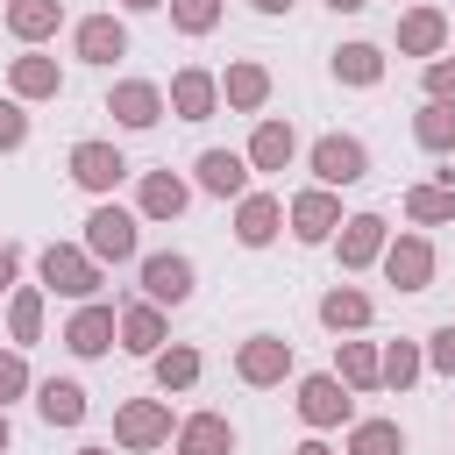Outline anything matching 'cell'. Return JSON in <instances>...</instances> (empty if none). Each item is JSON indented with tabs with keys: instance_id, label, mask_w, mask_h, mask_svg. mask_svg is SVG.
Returning <instances> with one entry per match:
<instances>
[{
	"instance_id": "cell-1",
	"label": "cell",
	"mask_w": 455,
	"mask_h": 455,
	"mask_svg": "<svg viewBox=\"0 0 455 455\" xmlns=\"http://www.w3.org/2000/svg\"><path fill=\"white\" fill-rule=\"evenodd\" d=\"M43 284L64 291V299H92V291H100V256H92V249L50 242V249H43Z\"/></svg>"
},
{
	"instance_id": "cell-2",
	"label": "cell",
	"mask_w": 455,
	"mask_h": 455,
	"mask_svg": "<svg viewBox=\"0 0 455 455\" xmlns=\"http://www.w3.org/2000/svg\"><path fill=\"white\" fill-rule=\"evenodd\" d=\"M313 171H320V185H355L370 171V156H363L355 135H320L313 142Z\"/></svg>"
},
{
	"instance_id": "cell-3",
	"label": "cell",
	"mask_w": 455,
	"mask_h": 455,
	"mask_svg": "<svg viewBox=\"0 0 455 455\" xmlns=\"http://www.w3.org/2000/svg\"><path fill=\"white\" fill-rule=\"evenodd\" d=\"M85 249H92L100 263H128V256H135V220H128L121 206H100V213L85 220Z\"/></svg>"
},
{
	"instance_id": "cell-4",
	"label": "cell",
	"mask_w": 455,
	"mask_h": 455,
	"mask_svg": "<svg viewBox=\"0 0 455 455\" xmlns=\"http://www.w3.org/2000/svg\"><path fill=\"white\" fill-rule=\"evenodd\" d=\"M235 370H242V384H284V370H291V341H277V334H249L242 355H235Z\"/></svg>"
},
{
	"instance_id": "cell-5",
	"label": "cell",
	"mask_w": 455,
	"mask_h": 455,
	"mask_svg": "<svg viewBox=\"0 0 455 455\" xmlns=\"http://www.w3.org/2000/svg\"><path fill=\"white\" fill-rule=\"evenodd\" d=\"M114 441L121 448H156V441H171V412L156 398H135V405L114 412Z\"/></svg>"
},
{
	"instance_id": "cell-6",
	"label": "cell",
	"mask_w": 455,
	"mask_h": 455,
	"mask_svg": "<svg viewBox=\"0 0 455 455\" xmlns=\"http://www.w3.org/2000/svg\"><path fill=\"white\" fill-rule=\"evenodd\" d=\"M71 178H78L85 192H114V185L128 178V164H121L114 142H78V149H71Z\"/></svg>"
},
{
	"instance_id": "cell-7",
	"label": "cell",
	"mask_w": 455,
	"mask_h": 455,
	"mask_svg": "<svg viewBox=\"0 0 455 455\" xmlns=\"http://www.w3.org/2000/svg\"><path fill=\"white\" fill-rule=\"evenodd\" d=\"M384 277H391L398 291H427V277H434V249H427L419 235H398V242L384 249Z\"/></svg>"
},
{
	"instance_id": "cell-8",
	"label": "cell",
	"mask_w": 455,
	"mask_h": 455,
	"mask_svg": "<svg viewBox=\"0 0 455 455\" xmlns=\"http://www.w3.org/2000/svg\"><path fill=\"white\" fill-rule=\"evenodd\" d=\"M142 291H149V306H185L192 299V263L185 256H142Z\"/></svg>"
},
{
	"instance_id": "cell-9",
	"label": "cell",
	"mask_w": 455,
	"mask_h": 455,
	"mask_svg": "<svg viewBox=\"0 0 455 455\" xmlns=\"http://www.w3.org/2000/svg\"><path fill=\"white\" fill-rule=\"evenodd\" d=\"M114 327H121V320H114V306H92V299H85V306L71 313V327H64V348H71V355H107Z\"/></svg>"
},
{
	"instance_id": "cell-10",
	"label": "cell",
	"mask_w": 455,
	"mask_h": 455,
	"mask_svg": "<svg viewBox=\"0 0 455 455\" xmlns=\"http://www.w3.org/2000/svg\"><path fill=\"white\" fill-rule=\"evenodd\" d=\"M334 228H341V206H334V192H327V185L291 199V235H299V242H327Z\"/></svg>"
},
{
	"instance_id": "cell-11",
	"label": "cell",
	"mask_w": 455,
	"mask_h": 455,
	"mask_svg": "<svg viewBox=\"0 0 455 455\" xmlns=\"http://www.w3.org/2000/svg\"><path fill=\"white\" fill-rule=\"evenodd\" d=\"M299 412H306L313 427H341V419H348V384H341V377H306V384H299Z\"/></svg>"
},
{
	"instance_id": "cell-12",
	"label": "cell",
	"mask_w": 455,
	"mask_h": 455,
	"mask_svg": "<svg viewBox=\"0 0 455 455\" xmlns=\"http://www.w3.org/2000/svg\"><path fill=\"white\" fill-rule=\"evenodd\" d=\"M107 114H114L121 128H149V121L164 114V92H156L149 78H128V85H114V100H107Z\"/></svg>"
},
{
	"instance_id": "cell-13",
	"label": "cell",
	"mask_w": 455,
	"mask_h": 455,
	"mask_svg": "<svg viewBox=\"0 0 455 455\" xmlns=\"http://www.w3.org/2000/svg\"><path fill=\"white\" fill-rule=\"evenodd\" d=\"M448 43V14H434V7H412L405 21H398V50L405 57H434Z\"/></svg>"
},
{
	"instance_id": "cell-14",
	"label": "cell",
	"mask_w": 455,
	"mask_h": 455,
	"mask_svg": "<svg viewBox=\"0 0 455 455\" xmlns=\"http://www.w3.org/2000/svg\"><path fill=\"white\" fill-rule=\"evenodd\" d=\"M128 50V28L114 21V14H92V21H78V57L85 64H114Z\"/></svg>"
},
{
	"instance_id": "cell-15",
	"label": "cell",
	"mask_w": 455,
	"mask_h": 455,
	"mask_svg": "<svg viewBox=\"0 0 455 455\" xmlns=\"http://www.w3.org/2000/svg\"><path fill=\"white\" fill-rule=\"evenodd\" d=\"M213 100H220V85H213L206 71H178V78H171V107H178V121H206Z\"/></svg>"
},
{
	"instance_id": "cell-16",
	"label": "cell",
	"mask_w": 455,
	"mask_h": 455,
	"mask_svg": "<svg viewBox=\"0 0 455 455\" xmlns=\"http://www.w3.org/2000/svg\"><path fill=\"white\" fill-rule=\"evenodd\" d=\"M199 185L220 192V199H235V192H249V164H242L235 149H206V156H199Z\"/></svg>"
},
{
	"instance_id": "cell-17",
	"label": "cell",
	"mask_w": 455,
	"mask_h": 455,
	"mask_svg": "<svg viewBox=\"0 0 455 455\" xmlns=\"http://www.w3.org/2000/svg\"><path fill=\"white\" fill-rule=\"evenodd\" d=\"M277 220H284V206H277L270 192H249V199H242V213H235V235H242L249 249H263V242L277 235Z\"/></svg>"
},
{
	"instance_id": "cell-18",
	"label": "cell",
	"mask_w": 455,
	"mask_h": 455,
	"mask_svg": "<svg viewBox=\"0 0 455 455\" xmlns=\"http://www.w3.org/2000/svg\"><path fill=\"white\" fill-rule=\"evenodd\" d=\"M377 249H384V220H377V213H355V220H341V270H363Z\"/></svg>"
},
{
	"instance_id": "cell-19",
	"label": "cell",
	"mask_w": 455,
	"mask_h": 455,
	"mask_svg": "<svg viewBox=\"0 0 455 455\" xmlns=\"http://www.w3.org/2000/svg\"><path fill=\"white\" fill-rule=\"evenodd\" d=\"M36 412H43L50 427H78V419H85V391H78L71 377H50V384L36 391Z\"/></svg>"
},
{
	"instance_id": "cell-20",
	"label": "cell",
	"mask_w": 455,
	"mask_h": 455,
	"mask_svg": "<svg viewBox=\"0 0 455 455\" xmlns=\"http://www.w3.org/2000/svg\"><path fill=\"white\" fill-rule=\"evenodd\" d=\"M178 448H185V455H228V448H235V427H228L220 412H199V419L178 427Z\"/></svg>"
},
{
	"instance_id": "cell-21",
	"label": "cell",
	"mask_w": 455,
	"mask_h": 455,
	"mask_svg": "<svg viewBox=\"0 0 455 455\" xmlns=\"http://www.w3.org/2000/svg\"><path fill=\"white\" fill-rule=\"evenodd\" d=\"M57 21H64V0H7V28L21 43H43Z\"/></svg>"
},
{
	"instance_id": "cell-22",
	"label": "cell",
	"mask_w": 455,
	"mask_h": 455,
	"mask_svg": "<svg viewBox=\"0 0 455 455\" xmlns=\"http://www.w3.org/2000/svg\"><path fill=\"white\" fill-rule=\"evenodd\" d=\"M220 92H228V107H242V114H256V107L270 100V71H263V64H228V78H220Z\"/></svg>"
},
{
	"instance_id": "cell-23",
	"label": "cell",
	"mask_w": 455,
	"mask_h": 455,
	"mask_svg": "<svg viewBox=\"0 0 455 455\" xmlns=\"http://www.w3.org/2000/svg\"><path fill=\"white\" fill-rule=\"evenodd\" d=\"M121 348L128 355H156L164 348V313L156 306H128L121 313Z\"/></svg>"
},
{
	"instance_id": "cell-24",
	"label": "cell",
	"mask_w": 455,
	"mask_h": 455,
	"mask_svg": "<svg viewBox=\"0 0 455 455\" xmlns=\"http://www.w3.org/2000/svg\"><path fill=\"white\" fill-rule=\"evenodd\" d=\"M291 149H299V142H291V128H284V121H263V128H256V142H249V164H256V171H284V164H291Z\"/></svg>"
},
{
	"instance_id": "cell-25",
	"label": "cell",
	"mask_w": 455,
	"mask_h": 455,
	"mask_svg": "<svg viewBox=\"0 0 455 455\" xmlns=\"http://www.w3.org/2000/svg\"><path fill=\"white\" fill-rule=\"evenodd\" d=\"M142 213H149V220H171V213H185V178H171V171H149V178H142Z\"/></svg>"
},
{
	"instance_id": "cell-26",
	"label": "cell",
	"mask_w": 455,
	"mask_h": 455,
	"mask_svg": "<svg viewBox=\"0 0 455 455\" xmlns=\"http://www.w3.org/2000/svg\"><path fill=\"white\" fill-rule=\"evenodd\" d=\"M341 384H348V391L384 384V355H377L370 341H341Z\"/></svg>"
},
{
	"instance_id": "cell-27",
	"label": "cell",
	"mask_w": 455,
	"mask_h": 455,
	"mask_svg": "<svg viewBox=\"0 0 455 455\" xmlns=\"http://www.w3.org/2000/svg\"><path fill=\"white\" fill-rule=\"evenodd\" d=\"M334 71H341L348 85H377V78H384V50H377V43H348V50H334Z\"/></svg>"
},
{
	"instance_id": "cell-28",
	"label": "cell",
	"mask_w": 455,
	"mask_h": 455,
	"mask_svg": "<svg viewBox=\"0 0 455 455\" xmlns=\"http://www.w3.org/2000/svg\"><path fill=\"white\" fill-rule=\"evenodd\" d=\"M7 78H14V92H21V100H50V92L64 85L50 57H14V71H7Z\"/></svg>"
},
{
	"instance_id": "cell-29",
	"label": "cell",
	"mask_w": 455,
	"mask_h": 455,
	"mask_svg": "<svg viewBox=\"0 0 455 455\" xmlns=\"http://www.w3.org/2000/svg\"><path fill=\"white\" fill-rule=\"evenodd\" d=\"M412 135H419V149H455V107L448 100H427L419 121H412Z\"/></svg>"
},
{
	"instance_id": "cell-30",
	"label": "cell",
	"mask_w": 455,
	"mask_h": 455,
	"mask_svg": "<svg viewBox=\"0 0 455 455\" xmlns=\"http://www.w3.org/2000/svg\"><path fill=\"white\" fill-rule=\"evenodd\" d=\"M320 320H327L334 334H341V327H363V320H370V299L341 284V291H327V299H320Z\"/></svg>"
},
{
	"instance_id": "cell-31",
	"label": "cell",
	"mask_w": 455,
	"mask_h": 455,
	"mask_svg": "<svg viewBox=\"0 0 455 455\" xmlns=\"http://www.w3.org/2000/svg\"><path fill=\"white\" fill-rule=\"evenodd\" d=\"M405 213L412 220H455V185H412L405 192Z\"/></svg>"
},
{
	"instance_id": "cell-32",
	"label": "cell",
	"mask_w": 455,
	"mask_h": 455,
	"mask_svg": "<svg viewBox=\"0 0 455 455\" xmlns=\"http://www.w3.org/2000/svg\"><path fill=\"white\" fill-rule=\"evenodd\" d=\"M405 448V434L391 427V419H363L355 434H348V455H398Z\"/></svg>"
},
{
	"instance_id": "cell-33",
	"label": "cell",
	"mask_w": 455,
	"mask_h": 455,
	"mask_svg": "<svg viewBox=\"0 0 455 455\" xmlns=\"http://www.w3.org/2000/svg\"><path fill=\"white\" fill-rule=\"evenodd\" d=\"M192 377H199V355L192 348H156V384L164 391H185Z\"/></svg>"
},
{
	"instance_id": "cell-34",
	"label": "cell",
	"mask_w": 455,
	"mask_h": 455,
	"mask_svg": "<svg viewBox=\"0 0 455 455\" xmlns=\"http://www.w3.org/2000/svg\"><path fill=\"white\" fill-rule=\"evenodd\" d=\"M7 327H14V341H36V334H43V291H14Z\"/></svg>"
},
{
	"instance_id": "cell-35",
	"label": "cell",
	"mask_w": 455,
	"mask_h": 455,
	"mask_svg": "<svg viewBox=\"0 0 455 455\" xmlns=\"http://www.w3.org/2000/svg\"><path fill=\"white\" fill-rule=\"evenodd\" d=\"M171 21H178L185 36H206V28L220 21V0H171Z\"/></svg>"
},
{
	"instance_id": "cell-36",
	"label": "cell",
	"mask_w": 455,
	"mask_h": 455,
	"mask_svg": "<svg viewBox=\"0 0 455 455\" xmlns=\"http://www.w3.org/2000/svg\"><path fill=\"white\" fill-rule=\"evenodd\" d=\"M412 377H419V348H412V341H391V355H384V384L405 391Z\"/></svg>"
},
{
	"instance_id": "cell-37",
	"label": "cell",
	"mask_w": 455,
	"mask_h": 455,
	"mask_svg": "<svg viewBox=\"0 0 455 455\" xmlns=\"http://www.w3.org/2000/svg\"><path fill=\"white\" fill-rule=\"evenodd\" d=\"M21 142H28V114L14 100H0V149H21Z\"/></svg>"
},
{
	"instance_id": "cell-38",
	"label": "cell",
	"mask_w": 455,
	"mask_h": 455,
	"mask_svg": "<svg viewBox=\"0 0 455 455\" xmlns=\"http://www.w3.org/2000/svg\"><path fill=\"white\" fill-rule=\"evenodd\" d=\"M14 391H28V363H21V355H0V405H7Z\"/></svg>"
},
{
	"instance_id": "cell-39",
	"label": "cell",
	"mask_w": 455,
	"mask_h": 455,
	"mask_svg": "<svg viewBox=\"0 0 455 455\" xmlns=\"http://www.w3.org/2000/svg\"><path fill=\"white\" fill-rule=\"evenodd\" d=\"M427 100H448L455 107V64H427Z\"/></svg>"
},
{
	"instance_id": "cell-40",
	"label": "cell",
	"mask_w": 455,
	"mask_h": 455,
	"mask_svg": "<svg viewBox=\"0 0 455 455\" xmlns=\"http://www.w3.org/2000/svg\"><path fill=\"white\" fill-rule=\"evenodd\" d=\"M427 363L455 377V327H441V334H434V348H427Z\"/></svg>"
},
{
	"instance_id": "cell-41",
	"label": "cell",
	"mask_w": 455,
	"mask_h": 455,
	"mask_svg": "<svg viewBox=\"0 0 455 455\" xmlns=\"http://www.w3.org/2000/svg\"><path fill=\"white\" fill-rule=\"evenodd\" d=\"M7 284H14V249L0 242V291H7Z\"/></svg>"
},
{
	"instance_id": "cell-42",
	"label": "cell",
	"mask_w": 455,
	"mask_h": 455,
	"mask_svg": "<svg viewBox=\"0 0 455 455\" xmlns=\"http://www.w3.org/2000/svg\"><path fill=\"white\" fill-rule=\"evenodd\" d=\"M249 7H263V14H284V7H291V0H249Z\"/></svg>"
},
{
	"instance_id": "cell-43",
	"label": "cell",
	"mask_w": 455,
	"mask_h": 455,
	"mask_svg": "<svg viewBox=\"0 0 455 455\" xmlns=\"http://www.w3.org/2000/svg\"><path fill=\"white\" fill-rule=\"evenodd\" d=\"M299 455H334V448H327V441H306V448H299Z\"/></svg>"
},
{
	"instance_id": "cell-44",
	"label": "cell",
	"mask_w": 455,
	"mask_h": 455,
	"mask_svg": "<svg viewBox=\"0 0 455 455\" xmlns=\"http://www.w3.org/2000/svg\"><path fill=\"white\" fill-rule=\"evenodd\" d=\"M327 7H341V14H355V7H370V0H327Z\"/></svg>"
},
{
	"instance_id": "cell-45",
	"label": "cell",
	"mask_w": 455,
	"mask_h": 455,
	"mask_svg": "<svg viewBox=\"0 0 455 455\" xmlns=\"http://www.w3.org/2000/svg\"><path fill=\"white\" fill-rule=\"evenodd\" d=\"M0 455H7V412H0Z\"/></svg>"
},
{
	"instance_id": "cell-46",
	"label": "cell",
	"mask_w": 455,
	"mask_h": 455,
	"mask_svg": "<svg viewBox=\"0 0 455 455\" xmlns=\"http://www.w3.org/2000/svg\"><path fill=\"white\" fill-rule=\"evenodd\" d=\"M128 7H164V0H128Z\"/></svg>"
},
{
	"instance_id": "cell-47",
	"label": "cell",
	"mask_w": 455,
	"mask_h": 455,
	"mask_svg": "<svg viewBox=\"0 0 455 455\" xmlns=\"http://www.w3.org/2000/svg\"><path fill=\"white\" fill-rule=\"evenodd\" d=\"M78 455H107V448H78Z\"/></svg>"
}]
</instances>
